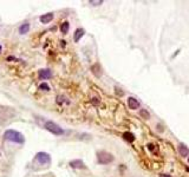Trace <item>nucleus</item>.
Listing matches in <instances>:
<instances>
[{"label": "nucleus", "instance_id": "nucleus-3", "mask_svg": "<svg viewBox=\"0 0 189 177\" xmlns=\"http://www.w3.org/2000/svg\"><path fill=\"white\" fill-rule=\"evenodd\" d=\"M44 126L47 131H50V132L53 133V135H57V136H60V135L64 133V130L55 122H46Z\"/></svg>", "mask_w": 189, "mask_h": 177}, {"label": "nucleus", "instance_id": "nucleus-18", "mask_svg": "<svg viewBox=\"0 0 189 177\" xmlns=\"http://www.w3.org/2000/svg\"><path fill=\"white\" fill-rule=\"evenodd\" d=\"M161 177H171L170 175H167V174H163V175H161Z\"/></svg>", "mask_w": 189, "mask_h": 177}, {"label": "nucleus", "instance_id": "nucleus-4", "mask_svg": "<svg viewBox=\"0 0 189 177\" xmlns=\"http://www.w3.org/2000/svg\"><path fill=\"white\" fill-rule=\"evenodd\" d=\"M97 159H98V163H100V164H109L113 161V156L110 152H106V151H98L97 152Z\"/></svg>", "mask_w": 189, "mask_h": 177}, {"label": "nucleus", "instance_id": "nucleus-16", "mask_svg": "<svg viewBox=\"0 0 189 177\" xmlns=\"http://www.w3.org/2000/svg\"><path fill=\"white\" fill-rule=\"evenodd\" d=\"M39 90H43V91H49L50 90V86L46 84V83H43L39 85Z\"/></svg>", "mask_w": 189, "mask_h": 177}, {"label": "nucleus", "instance_id": "nucleus-12", "mask_svg": "<svg viewBox=\"0 0 189 177\" xmlns=\"http://www.w3.org/2000/svg\"><path fill=\"white\" fill-rule=\"evenodd\" d=\"M29 30H30V22H22V25L19 26V33L20 34H25L29 32Z\"/></svg>", "mask_w": 189, "mask_h": 177}, {"label": "nucleus", "instance_id": "nucleus-22", "mask_svg": "<svg viewBox=\"0 0 189 177\" xmlns=\"http://www.w3.org/2000/svg\"><path fill=\"white\" fill-rule=\"evenodd\" d=\"M188 162H189V158H188Z\"/></svg>", "mask_w": 189, "mask_h": 177}, {"label": "nucleus", "instance_id": "nucleus-9", "mask_svg": "<svg viewBox=\"0 0 189 177\" xmlns=\"http://www.w3.org/2000/svg\"><path fill=\"white\" fill-rule=\"evenodd\" d=\"M128 105H129V108L130 109H138L140 108V102L137 99H135L133 97H130V98H128Z\"/></svg>", "mask_w": 189, "mask_h": 177}, {"label": "nucleus", "instance_id": "nucleus-1", "mask_svg": "<svg viewBox=\"0 0 189 177\" xmlns=\"http://www.w3.org/2000/svg\"><path fill=\"white\" fill-rule=\"evenodd\" d=\"M4 139L5 141H10V142H13V143L17 144H24L25 143V137L22 132L19 131H15V130H6L5 133H4Z\"/></svg>", "mask_w": 189, "mask_h": 177}, {"label": "nucleus", "instance_id": "nucleus-7", "mask_svg": "<svg viewBox=\"0 0 189 177\" xmlns=\"http://www.w3.org/2000/svg\"><path fill=\"white\" fill-rule=\"evenodd\" d=\"M53 13H46V14H43L42 17H40V22L42 24H49V22H51L53 20Z\"/></svg>", "mask_w": 189, "mask_h": 177}, {"label": "nucleus", "instance_id": "nucleus-14", "mask_svg": "<svg viewBox=\"0 0 189 177\" xmlns=\"http://www.w3.org/2000/svg\"><path fill=\"white\" fill-rule=\"evenodd\" d=\"M69 28H70V24L67 22H64L62 24V26H60V31H62V33L66 34L67 31H69Z\"/></svg>", "mask_w": 189, "mask_h": 177}, {"label": "nucleus", "instance_id": "nucleus-6", "mask_svg": "<svg viewBox=\"0 0 189 177\" xmlns=\"http://www.w3.org/2000/svg\"><path fill=\"white\" fill-rule=\"evenodd\" d=\"M38 76H39L40 79H50L52 77V72L49 68H43V70H40L38 72Z\"/></svg>", "mask_w": 189, "mask_h": 177}, {"label": "nucleus", "instance_id": "nucleus-17", "mask_svg": "<svg viewBox=\"0 0 189 177\" xmlns=\"http://www.w3.org/2000/svg\"><path fill=\"white\" fill-rule=\"evenodd\" d=\"M90 4H92V5H100V4H103V1L102 0H100V1H90Z\"/></svg>", "mask_w": 189, "mask_h": 177}, {"label": "nucleus", "instance_id": "nucleus-20", "mask_svg": "<svg viewBox=\"0 0 189 177\" xmlns=\"http://www.w3.org/2000/svg\"><path fill=\"white\" fill-rule=\"evenodd\" d=\"M0 52H1V46H0Z\"/></svg>", "mask_w": 189, "mask_h": 177}, {"label": "nucleus", "instance_id": "nucleus-19", "mask_svg": "<svg viewBox=\"0 0 189 177\" xmlns=\"http://www.w3.org/2000/svg\"><path fill=\"white\" fill-rule=\"evenodd\" d=\"M187 171H189V168H187Z\"/></svg>", "mask_w": 189, "mask_h": 177}, {"label": "nucleus", "instance_id": "nucleus-15", "mask_svg": "<svg viewBox=\"0 0 189 177\" xmlns=\"http://www.w3.org/2000/svg\"><path fill=\"white\" fill-rule=\"evenodd\" d=\"M140 115H141L142 117H144L145 119H149V118H150V115H149V112H148L147 110H141Z\"/></svg>", "mask_w": 189, "mask_h": 177}, {"label": "nucleus", "instance_id": "nucleus-11", "mask_svg": "<svg viewBox=\"0 0 189 177\" xmlns=\"http://www.w3.org/2000/svg\"><path fill=\"white\" fill-rule=\"evenodd\" d=\"M84 33H85V31H84L83 28H78V30H76L75 35H73V40H75L76 43H78V42L82 39V37L84 35Z\"/></svg>", "mask_w": 189, "mask_h": 177}, {"label": "nucleus", "instance_id": "nucleus-13", "mask_svg": "<svg viewBox=\"0 0 189 177\" xmlns=\"http://www.w3.org/2000/svg\"><path fill=\"white\" fill-rule=\"evenodd\" d=\"M123 138H124V141H127L129 143H131V142L135 141V136L131 132H124L123 133Z\"/></svg>", "mask_w": 189, "mask_h": 177}, {"label": "nucleus", "instance_id": "nucleus-2", "mask_svg": "<svg viewBox=\"0 0 189 177\" xmlns=\"http://www.w3.org/2000/svg\"><path fill=\"white\" fill-rule=\"evenodd\" d=\"M15 115V111L12 108H5L0 106V122L4 123V121H8Z\"/></svg>", "mask_w": 189, "mask_h": 177}, {"label": "nucleus", "instance_id": "nucleus-8", "mask_svg": "<svg viewBox=\"0 0 189 177\" xmlns=\"http://www.w3.org/2000/svg\"><path fill=\"white\" fill-rule=\"evenodd\" d=\"M70 166L71 168H75V169H84L85 168L82 159H73V161H71L70 162Z\"/></svg>", "mask_w": 189, "mask_h": 177}, {"label": "nucleus", "instance_id": "nucleus-5", "mask_svg": "<svg viewBox=\"0 0 189 177\" xmlns=\"http://www.w3.org/2000/svg\"><path fill=\"white\" fill-rule=\"evenodd\" d=\"M34 161L35 162H38L39 164H50L51 163V157L49 154H46V152H43V151H40V152H38L35 157H34Z\"/></svg>", "mask_w": 189, "mask_h": 177}, {"label": "nucleus", "instance_id": "nucleus-10", "mask_svg": "<svg viewBox=\"0 0 189 177\" xmlns=\"http://www.w3.org/2000/svg\"><path fill=\"white\" fill-rule=\"evenodd\" d=\"M178 152L182 157H187L189 155V149L184 144H180L178 145Z\"/></svg>", "mask_w": 189, "mask_h": 177}, {"label": "nucleus", "instance_id": "nucleus-21", "mask_svg": "<svg viewBox=\"0 0 189 177\" xmlns=\"http://www.w3.org/2000/svg\"><path fill=\"white\" fill-rule=\"evenodd\" d=\"M0 156H1V152H0Z\"/></svg>", "mask_w": 189, "mask_h": 177}]
</instances>
